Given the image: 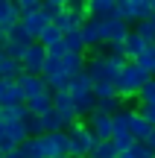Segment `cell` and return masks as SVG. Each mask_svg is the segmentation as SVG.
<instances>
[{
	"instance_id": "47",
	"label": "cell",
	"mask_w": 155,
	"mask_h": 158,
	"mask_svg": "<svg viewBox=\"0 0 155 158\" xmlns=\"http://www.w3.org/2000/svg\"><path fill=\"white\" fill-rule=\"evenodd\" d=\"M152 79H155V76H152Z\"/></svg>"
},
{
	"instance_id": "27",
	"label": "cell",
	"mask_w": 155,
	"mask_h": 158,
	"mask_svg": "<svg viewBox=\"0 0 155 158\" xmlns=\"http://www.w3.org/2000/svg\"><path fill=\"white\" fill-rule=\"evenodd\" d=\"M9 41H12V44H21V47H32L35 44V38L23 29V23H18V27L9 32Z\"/></svg>"
},
{
	"instance_id": "31",
	"label": "cell",
	"mask_w": 155,
	"mask_h": 158,
	"mask_svg": "<svg viewBox=\"0 0 155 158\" xmlns=\"http://www.w3.org/2000/svg\"><path fill=\"white\" fill-rule=\"evenodd\" d=\"M18 12H21V18L38 15L41 12V0H18Z\"/></svg>"
},
{
	"instance_id": "46",
	"label": "cell",
	"mask_w": 155,
	"mask_h": 158,
	"mask_svg": "<svg viewBox=\"0 0 155 158\" xmlns=\"http://www.w3.org/2000/svg\"><path fill=\"white\" fill-rule=\"evenodd\" d=\"M85 158H94V155H85Z\"/></svg>"
},
{
	"instance_id": "8",
	"label": "cell",
	"mask_w": 155,
	"mask_h": 158,
	"mask_svg": "<svg viewBox=\"0 0 155 158\" xmlns=\"http://www.w3.org/2000/svg\"><path fill=\"white\" fill-rule=\"evenodd\" d=\"M82 38H85V47H88V50H103V47H105V38H103V21L88 18V21L82 23Z\"/></svg>"
},
{
	"instance_id": "11",
	"label": "cell",
	"mask_w": 155,
	"mask_h": 158,
	"mask_svg": "<svg viewBox=\"0 0 155 158\" xmlns=\"http://www.w3.org/2000/svg\"><path fill=\"white\" fill-rule=\"evenodd\" d=\"M21 23V12H18L15 0H0V29L12 32V29Z\"/></svg>"
},
{
	"instance_id": "13",
	"label": "cell",
	"mask_w": 155,
	"mask_h": 158,
	"mask_svg": "<svg viewBox=\"0 0 155 158\" xmlns=\"http://www.w3.org/2000/svg\"><path fill=\"white\" fill-rule=\"evenodd\" d=\"M67 94L73 97V102H79V100H85V97H91V94H94V79L88 76V73H79V76H73V79H70V88H67Z\"/></svg>"
},
{
	"instance_id": "30",
	"label": "cell",
	"mask_w": 155,
	"mask_h": 158,
	"mask_svg": "<svg viewBox=\"0 0 155 158\" xmlns=\"http://www.w3.org/2000/svg\"><path fill=\"white\" fill-rule=\"evenodd\" d=\"M67 12L79 21H88V0H67Z\"/></svg>"
},
{
	"instance_id": "23",
	"label": "cell",
	"mask_w": 155,
	"mask_h": 158,
	"mask_svg": "<svg viewBox=\"0 0 155 158\" xmlns=\"http://www.w3.org/2000/svg\"><path fill=\"white\" fill-rule=\"evenodd\" d=\"M41 12L50 21H56V18H62L67 12V0H41Z\"/></svg>"
},
{
	"instance_id": "22",
	"label": "cell",
	"mask_w": 155,
	"mask_h": 158,
	"mask_svg": "<svg viewBox=\"0 0 155 158\" xmlns=\"http://www.w3.org/2000/svg\"><path fill=\"white\" fill-rule=\"evenodd\" d=\"M3 129H6V138H9L15 147H23V143L29 141V135H27V129H23V123H3Z\"/></svg>"
},
{
	"instance_id": "25",
	"label": "cell",
	"mask_w": 155,
	"mask_h": 158,
	"mask_svg": "<svg viewBox=\"0 0 155 158\" xmlns=\"http://www.w3.org/2000/svg\"><path fill=\"white\" fill-rule=\"evenodd\" d=\"M123 108H126V106H123L120 97H111V100L97 102V114H105V117H114V114H120Z\"/></svg>"
},
{
	"instance_id": "17",
	"label": "cell",
	"mask_w": 155,
	"mask_h": 158,
	"mask_svg": "<svg viewBox=\"0 0 155 158\" xmlns=\"http://www.w3.org/2000/svg\"><path fill=\"white\" fill-rule=\"evenodd\" d=\"M41 126H44V135H53V132H67V123H64V117L56 111V108H50V111L41 117Z\"/></svg>"
},
{
	"instance_id": "18",
	"label": "cell",
	"mask_w": 155,
	"mask_h": 158,
	"mask_svg": "<svg viewBox=\"0 0 155 158\" xmlns=\"http://www.w3.org/2000/svg\"><path fill=\"white\" fill-rule=\"evenodd\" d=\"M132 108H123L120 114H114L111 117V126H114V138H123V135H129V126H132ZM111 138V141H114Z\"/></svg>"
},
{
	"instance_id": "9",
	"label": "cell",
	"mask_w": 155,
	"mask_h": 158,
	"mask_svg": "<svg viewBox=\"0 0 155 158\" xmlns=\"http://www.w3.org/2000/svg\"><path fill=\"white\" fill-rule=\"evenodd\" d=\"M53 108H56V111L64 117L67 129L76 123V120H79V114H76V102H73V97H70L67 91H62V94H53Z\"/></svg>"
},
{
	"instance_id": "2",
	"label": "cell",
	"mask_w": 155,
	"mask_h": 158,
	"mask_svg": "<svg viewBox=\"0 0 155 158\" xmlns=\"http://www.w3.org/2000/svg\"><path fill=\"white\" fill-rule=\"evenodd\" d=\"M149 79H152L149 73H144L135 62H129L126 70H123L120 79H117V97H120V100H126V97H138L141 88H144Z\"/></svg>"
},
{
	"instance_id": "19",
	"label": "cell",
	"mask_w": 155,
	"mask_h": 158,
	"mask_svg": "<svg viewBox=\"0 0 155 158\" xmlns=\"http://www.w3.org/2000/svg\"><path fill=\"white\" fill-rule=\"evenodd\" d=\"M146 47H149V44H146V41L132 29V32H129V38H126V59H129V62H135V59H138Z\"/></svg>"
},
{
	"instance_id": "42",
	"label": "cell",
	"mask_w": 155,
	"mask_h": 158,
	"mask_svg": "<svg viewBox=\"0 0 155 158\" xmlns=\"http://www.w3.org/2000/svg\"><path fill=\"white\" fill-rule=\"evenodd\" d=\"M117 158H135L132 152H120V155H117Z\"/></svg>"
},
{
	"instance_id": "36",
	"label": "cell",
	"mask_w": 155,
	"mask_h": 158,
	"mask_svg": "<svg viewBox=\"0 0 155 158\" xmlns=\"http://www.w3.org/2000/svg\"><path fill=\"white\" fill-rule=\"evenodd\" d=\"M129 152H132L135 158H155V152H152L149 147H146V143H135V147L129 149Z\"/></svg>"
},
{
	"instance_id": "6",
	"label": "cell",
	"mask_w": 155,
	"mask_h": 158,
	"mask_svg": "<svg viewBox=\"0 0 155 158\" xmlns=\"http://www.w3.org/2000/svg\"><path fill=\"white\" fill-rule=\"evenodd\" d=\"M0 106H27V97H23L18 79H0Z\"/></svg>"
},
{
	"instance_id": "35",
	"label": "cell",
	"mask_w": 155,
	"mask_h": 158,
	"mask_svg": "<svg viewBox=\"0 0 155 158\" xmlns=\"http://www.w3.org/2000/svg\"><path fill=\"white\" fill-rule=\"evenodd\" d=\"M135 143H138V141H135L132 135H123V138H114V147H117V152H129V149H132Z\"/></svg>"
},
{
	"instance_id": "34",
	"label": "cell",
	"mask_w": 155,
	"mask_h": 158,
	"mask_svg": "<svg viewBox=\"0 0 155 158\" xmlns=\"http://www.w3.org/2000/svg\"><path fill=\"white\" fill-rule=\"evenodd\" d=\"M138 100H141V106H149V102H155V79H149V82L141 88Z\"/></svg>"
},
{
	"instance_id": "39",
	"label": "cell",
	"mask_w": 155,
	"mask_h": 158,
	"mask_svg": "<svg viewBox=\"0 0 155 158\" xmlns=\"http://www.w3.org/2000/svg\"><path fill=\"white\" fill-rule=\"evenodd\" d=\"M6 158H27V155H23V149H21V147H18V149H12V152H9V155H6Z\"/></svg>"
},
{
	"instance_id": "38",
	"label": "cell",
	"mask_w": 155,
	"mask_h": 158,
	"mask_svg": "<svg viewBox=\"0 0 155 158\" xmlns=\"http://www.w3.org/2000/svg\"><path fill=\"white\" fill-rule=\"evenodd\" d=\"M6 44H9V32L0 29V50H6Z\"/></svg>"
},
{
	"instance_id": "5",
	"label": "cell",
	"mask_w": 155,
	"mask_h": 158,
	"mask_svg": "<svg viewBox=\"0 0 155 158\" xmlns=\"http://www.w3.org/2000/svg\"><path fill=\"white\" fill-rule=\"evenodd\" d=\"M47 59H50L47 47H41L38 41H35V44L29 47L27 53H23V59H21V64H23V73L41 76V73H44V64H47Z\"/></svg>"
},
{
	"instance_id": "24",
	"label": "cell",
	"mask_w": 155,
	"mask_h": 158,
	"mask_svg": "<svg viewBox=\"0 0 155 158\" xmlns=\"http://www.w3.org/2000/svg\"><path fill=\"white\" fill-rule=\"evenodd\" d=\"M135 64H138L144 73H149V76H155V44H149L144 53H141L138 59H135Z\"/></svg>"
},
{
	"instance_id": "40",
	"label": "cell",
	"mask_w": 155,
	"mask_h": 158,
	"mask_svg": "<svg viewBox=\"0 0 155 158\" xmlns=\"http://www.w3.org/2000/svg\"><path fill=\"white\" fill-rule=\"evenodd\" d=\"M146 147H149V149H152V152H155V132H152V135H149V141H146Z\"/></svg>"
},
{
	"instance_id": "21",
	"label": "cell",
	"mask_w": 155,
	"mask_h": 158,
	"mask_svg": "<svg viewBox=\"0 0 155 158\" xmlns=\"http://www.w3.org/2000/svg\"><path fill=\"white\" fill-rule=\"evenodd\" d=\"M27 108H29V114H35V117H44V114L53 108V94H44V97H35V100H29Z\"/></svg>"
},
{
	"instance_id": "29",
	"label": "cell",
	"mask_w": 155,
	"mask_h": 158,
	"mask_svg": "<svg viewBox=\"0 0 155 158\" xmlns=\"http://www.w3.org/2000/svg\"><path fill=\"white\" fill-rule=\"evenodd\" d=\"M94 97H97V102L111 100V97H117V85H111V82H100V85H94Z\"/></svg>"
},
{
	"instance_id": "15",
	"label": "cell",
	"mask_w": 155,
	"mask_h": 158,
	"mask_svg": "<svg viewBox=\"0 0 155 158\" xmlns=\"http://www.w3.org/2000/svg\"><path fill=\"white\" fill-rule=\"evenodd\" d=\"M21 23H23V29H27V32L32 35L35 41H38V38H41V32H44V29L50 27L53 21H50V18L44 15V12H38V15H29V18H21Z\"/></svg>"
},
{
	"instance_id": "16",
	"label": "cell",
	"mask_w": 155,
	"mask_h": 158,
	"mask_svg": "<svg viewBox=\"0 0 155 158\" xmlns=\"http://www.w3.org/2000/svg\"><path fill=\"white\" fill-rule=\"evenodd\" d=\"M23 76V64L9 59L3 50H0V79H21Z\"/></svg>"
},
{
	"instance_id": "41",
	"label": "cell",
	"mask_w": 155,
	"mask_h": 158,
	"mask_svg": "<svg viewBox=\"0 0 155 158\" xmlns=\"http://www.w3.org/2000/svg\"><path fill=\"white\" fill-rule=\"evenodd\" d=\"M3 141H6V129L0 126V147H3Z\"/></svg>"
},
{
	"instance_id": "20",
	"label": "cell",
	"mask_w": 155,
	"mask_h": 158,
	"mask_svg": "<svg viewBox=\"0 0 155 158\" xmlns=\"http://www.w3.org/2000/svg\"><path fill=\"white\" fill-rule=\"evenodd\" d=\"M64 47L67 53H76V56H85L88 47H85V38H82V29H73V32L64 35Z\"/></svg>"
},
{
	"instance_id": "43",
	"label": "cell",
	"mask_w": 155,
	"mask_h": 158,
	"mask_svg": "<svg viewBox=\"0 0 155 158\" xmlns=\"http://www.w3.org/2000/svg\"><path fill=\"white\" fill-rule=\"evenodd\" d=\"M0 126H3V106H0Z\"/></svg>"
},
{
	"instance_id": "44",
	"label": "cell",
	"mask_w": 155,
	"mask_h": 158,
	"mask_svg": "<svg viewBox=\"0 0 155 158\" xmlns=\"http://www.w3.org/2000/svg\"><path fill=\"white\" fill-rule=\"evenodd\" d=\"M152 18H155V0H152Z\"/></svg>"
},
{
	"instance_id": "28",
	"label": "cell",
	"mask_w": 155,
	"mask_h": 158,
	"mask_svg": "<svg viewBox=\"0 0 155 158\" xmlns=\"http://www.w3.org/2000/svg\"><path fill=\"white\" fill-rule=\"evenodd\" d=\"M23 129H27V135H29V138H41V135H44L41 117H35V114H27V120H23Z\"/></svg>"
},
{
	"instance_id": "10",
	"label": "cell",
	"mask_w": 155,
	"mask_h": 158,
	"mask_svg": "<svg viewBox=\"0 0 155 158\" xmlns=\"http://www.w3.org/2000/svg\"><path fill=\"white\" fill-rule=\"evenodd\" d=\"M88 18H94V21L117 18V0H88Z\"/></svg>"
},
{
	"instance_id": "7",
	"label": "cell",
	"mask_w": 155,
	"mask_h": 158,
	"mask_svg": "<svg viewBox=\"0 0 155 158\" xmlns=\"http://www.w3.org/2000/svg\"><path fill=\"white\" fill-rule=\"evenodd\" d=\"M18 85H21V91H23V97H27V102H29V100H35V97L53 94V91L47 88L44 76H32V73H23L21 79H18Z\"/></svg>"
},
{
	"instance_id": "12",
	"label": "cell",
	"mask_w": 155,
	"mask_h": 158,
	"mask_svg": "<svg viewBox=\"0 0 155 158\" xmlns=\"http://www.w3.org/2000/svg\"><path fill=\"white\" fill-rule=\"evenodd\" d=\"M88 126H91V132L97 135V141H111V138H114L111 117H105V114H97V111H94L91 117H88Z\"/></svg>"
},
{
	"instance_id": "26",
	"label": "cell",
	"mask_w": 155,
	"mask_h": 158,
	"mask_svg": "<svg viewBox=\"0 0 155 158\" xmlns=\"http://www.w3.org/2000/svg\"><path fill=\"white\" fill-rule=\"evenodd\" d=\"M62 38H64V35H62V32H59V29H56V27H53V23H50V27H47L44 32H41V38H38V44H41V47H47V50H50V47H56V44H62Z\"/></svg>"
},
{
	"instance_id": "4",
	"label": "cell",
	"mask_w": 155,
	"mask_h": 158,
	"mask_svg": "<svg viewBox=\"0 0 155 158\" xmlns=\"http://www.w3.org/2000/svg\"><path fill=\"white\" fill-rule=\"evenodd\" d=\"M85 73L94 79V85H100V82H111V85H117V79H120V70L111 68V59L105 56L103 50H97L91 59H88Z\"/></svg>"
},
{
	"instance_id": "1",
	"label": "cell",
	"mask_w": 155,
	"mask_h": 158,
	"mask_svg": "<svg viewBox=\"0 0 155 158\" xmlns=\"http://www.w3.org/2000/svg\"><path fill=\"white\" fill-rule=\"evenodd\" d=\"M67 138H70V158L94 155V149L103 143V141H97V135L91 132V126L82 123V120H76V123L67 129Z\"/></svg>"
},
{
	"instance_id": "32",
	"label": "cell",
	"mask_w": 155,
	"mask_h": 158,
	"mask_svg": "<svg viewBox=\"0 0 155 158\" xmlns=\"http://www.w3.org/2000/svg\"><path fill=\"white\" fill-rule=\"evenodd\" d=\"M135 32H138L141 38L146 41V44H155V23H152V21H144V23H138V27H135Z\"/></svg>"
},
{
	"instance_id": "37",
	"label": "cell",
	"mask_w": 155,
	"mask_h": 158,
	"mask_svg": "<svg viewBox=\"0 0 155 158\" xmlns=\"http://www.w3.org/2000/svg\"><path fill=\"white\" fill-rule=\"evenodd\" d=\"M141 114L149 120V126L155 129V102H149V106H141Z\"/></svg>"
},
{
	"instance_id": "33",
	"label": "cell",
	"mask_w": 155,
	"mask_h": 158,
	"mask_svg": "<svg viewBox=\"0 0 155 158\" xmlns=\"http://www.w3.org/2000/svg\"><path fill=\"white\" fill-rule=\"evenodd\" d=\"M120 152H117V147H114V141H103L97 149H94V158H117Z\"/></svg>"
},
{
	"instance_id": "14",
	"label": "cell",
	"mask_w": 155,
	"mask_h": 158,
	"mask_svg": "<svg viewBox=\"0 0 155 158\" xmlns=\"http://www.w3.org/2000/svg\"><path fill=\"white\" fill-rule=\"evenodd\" d=\"M152 132H155V129L149 126V120H146L141 111H135V114H132V126H129V135H132L138 143H146Z\"/></svg>"
},
{
	"instance_id": "3",
	"label": "cell",
	"mask_w": 155,
	"mask_h": 158,
	"mask_svg": "<svg viewBox=\"0 0 155 158\" xmlns=\"http://www.w3.org/2000/svg\"><path fill=\"white\" fill-rule=\"evenodd\" d=\"M117 18L129 27L152 21V0H117Z\"/></svg>"
},
{
	"instance_id": "45",
	"label": "cell",
	"mask_w": 155,
	"mask_h": 158,
	"mask_svg": "<svg viewBox=\"0 0 155 158\" xmlns=\"http://www.w3.org/2000/svg\"><path fill=\"white\" fill-rule=\"evenodd\" d=\"M0 158H6V152H3V149H0Z\"/></svg>"
}]
</instances>
